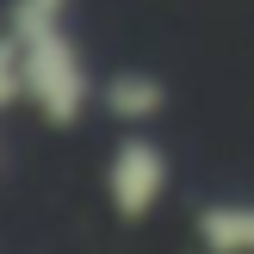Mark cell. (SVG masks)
<instances>
[{"mask_svg":"<svg viewBox=\"0 0 254 254\" xmlns=\"http://www.w3.org/2000/svg\"><path fill=\"white\" fill-rule=\"evenodd\" d=\"M12 12H56V19H68V0H12Z\"/></svg>","mask_w":254,"mask_h":254,"instance_id":"cell-6","label":"cell"},{"mask_svg":"<svg viewBox=\"0 0 254 254\" xmlns=\"http://www.w3.org/2000/svg\"><path fill=\"white\" fill-rule=\"evenodd\" d=\"M6 25L25 37L31 112L50 124V130H74V124L99 106V87H93V68H87L81 44H74L68 19H56V12H12L6 6Z\"/></svg>","mask_w":254,"mask_h":254,"instance_id":"cell-1","label":"cell"},{"mask_svg":"<svg viewBox=\"0 0 254 254\" xmlns=\"http://www.w3.org/2000/svg\"><path fill=\"white\" fill-rule=\"evenodd\" d=\"M0 168H6V155H0Z\"/></svg>","mask_w":254,"mask_h":254,"instance_id":"cell-7","label":"cell"},{"mask_svg":"<svg viewBox=\"0 0 254 254\" xmlns=\"http://www.w3.org/2000/svg\"><path fill=\"white\" fill-rule=\"evenodd\" d=\"M12 106H31V81H25V37L0 25V118Z\"/></svg>","mask_w":254,"mask_h":254,"instance_id":"cell-5","label":"cell"},{"mask_svg":"<svg viewBox=\"0 0 254 254\" xmlns=\"http://www.w3.org/2000/svg\"><path fill=\"white\" fill-rule=\"evenodd\" d=\"M99 180H106V205H112L118 223H149L161 211V198H168V186H174V161L149 130H124L112 143Z\"/></svg>","mask_w":254,"mask_h":254,"instance_id":"cell-2","label":"cell"},{"mask_svg":"<svg viewBox=\"0 0 254 254\" xmlns=\"http://www.w3.org/2000/svg\"><path fill=\"white\" fill-rule=\"evenodd\" d=\"M99 112L118 118L124 130H143V124H155L168 112V81L149 74V68H118V74L99 81Z\"/></svg>","mask_w":254,"mask_h":254,"instance_id":"cell-3","label":"cell"},{"mask_svg":"<svg viewBox=\"0 0 254 254\" xmlns=\"http://www.w3.org/2000/svg\"><path fill=\"white\" fill-rule=\"evenodd\" d=\"M198 254H254V198H205L192 211Z\"/></svg>","mask_w":254,"mask_h":254,"instance_id":"cell-4","label":"cell"}]
</instances>
